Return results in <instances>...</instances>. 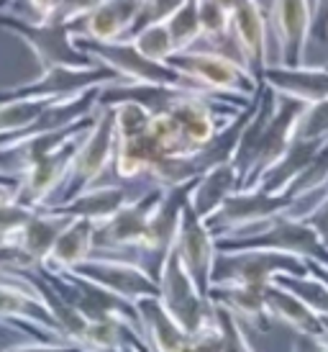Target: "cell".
<instances>
[{
    "label": "cell",
    "instance_id": "obj_8",
    "mask_svg": "<svg viewBox=\"0 0 328 352\" xmlns=\"http://www.w3.org/2000/svg\"><path fill=\"white\" fill-rule=\"evenodd\" d=\"M261 82H267L277 96L295 98L303 103H316L328 98V67H285V65H267L261 72Z\"/></svg>",
    "mask_w": 328,
    "mask_h": 352
},
{
    "label": "cell",
    "instance_id": "obj_9",
    "mask_svg": "<svg viewBox=\"0 0 328 352\" xmlns=\"http://www.w3.org/2000/svg\"><path fill=\"white\" fill-rule=\"evenodd\" d=\"M167 31L172 36L174 52L190 50L200 39V21H198V0H185L180 8H174L167 19Z\"/></svg>",
    "mask_w": 328,
    "mask_h": 352
},
{
    "label": "cell",
    "instance_id": "obj_7",
    "mask_svg": "<svg viewBox=\"0 0 328 352\" xmlns=\"http://www.w3.org/2000/svg\"><path fill=\"white\" fill-rule=\"evenodd\" d=\"M229 29L233 39L239 41L246 65H249L251 78L259 82L267 62V41H270V21L267 8L259 0H242L229 10Z\"/></svg>",
    "mask_w": 328,
    "mask_h": 352
},
{
    "label": "cell",
    "instance_id": "obj_6",
    "mask_svg": "<svg viewBox=\"0 0 328 352\" xmlns=\"http://www.w3.org/2000/svg\"><path fill=\"white\" fill-rule=\"evenodd\" d=\"M141 0H97L93 8L82 10L67 21L69 34L85 36L95 41H118L126 39Z\"/></svg>",
    "mask_w": 328,
    "mask_h": 352
},
{
    "label": "cell",
    "instance_id": "obj_11",
    "mask_svg": "<svg viewBox=\"0 0 328 352\" xmlns=\"http://www.w3.org/2000/svg\"><path fill=\"white\" fill-rule=\"evenodd\" d=\"M128 41H131L144 57L154 59V62H167V57L174 52L172 36H169L164 21H156V23H149L144 29H139Z\"/></svg>",
    "mask_w": 328,
    "mask_h": 352
},
{
    "label": "cell",
    "instance_id": "obj_13",
    "mask_svg": "<svg viewBox=\"0 0 328 352\" xmlns=\"http://www.w3.org/2000/svg\"><path fill=\"white\" fill-rule=\"evenodd\" d=\"M185 0H141L139 6V13H136L134 23H131V31L126 39H131L136 31L149 26V23H156V21H164L174 8H180Z\"/></svg>",
    "mask_w": 328,
    "mask_h": 352
},
{
    "label": "cell",
    "instance_id": "obj_10",
    "mask_svg": "<svg viewBox=\"0 0 328 352\" xmlns=\"http://www.w3.org/2000/svg\"><path fill=\"white\" fill-rule=\"evenodd\" d=\"M51 98H19L0 103V131H16V129L31 126L44 113V108Z\"/></svg>",
    "mask_w": 328,
    "mask_h": 352
},
{
    "label": "cell",
    "instance_id": "obj_2",
    "mask_svg": "<svg viewBox=\"0 0 328 352\" xmlns=\"http://www.w3.org/2000/svg\"><path fill=\"white\" fill-rule=\"evenodd\" d=\"M0 29L16 34L31 47L36 54L41 69L54 67V65H67V67H93L95 59L75 47L72 34H69L67 21H26L16 13H0Z\"/></svg>",
    "mask_w": 328,
    "mask_h": 352
},
{
    "label": "cell",
    "instance_id": "obj_15",
    "mask_svg": "<svg viewBox=\"0 0 328 352\" xmlns=\"http://www.w3.org/2000/svg\"><path fill=\"white\" fill-rule=\"evenodd\" d=\"M313 3V29L310 39L318 36L320 41L328 39V0H310Z\"/></svg>",
    "mask_w": 328,
    "mask_h": 352
},
{
    "label": "cell",
    "instance_id": "obj_4",
    "mask_svg": "<svg viewBox=\"0 0 328 352\" xmlns=\"http://www.w3.org/2000/svg\"><path fill=\"white\" fill-rule=\"evenodd\" d=\"M110 82H124L116 72L106 65H93V67H67V65H54V67L41 69V75L34 82H23L16 88L0 90V103L3 100H19V98H51L65 100L75 98L80 93Z\"/></svg>",
    "mask_w": 328,
    "mask_h": 352
},
{
    "label": "cell",
    "instance_id": "obj_3",
    "mask_svg": "<svg viewBox=\"0 0 328 352\" xmlns=\"http://www.w3.org/2000/svg\"><path fill=\"white\" fill-rule=\"evenodd\" d=\"M167 65L187 75V78L198 80L205 88L218 90V93H233V96H242L249 100L257 96L261 82V80L257 82L246 69L239 67L231 59L221 57L211 50H198V47L172 52L167 57Z\"/></svg>",
    "mask_w": 328,
    "mask_h": 352
},
{
    "label": "cell",
    "instance_id": "obj_5",
    "mask_svg": "<svg viewBox=\"0 0 328 352\" xmlns=\"http://www.w3.org/2000/svg\"><path fill=\"white\" fill-rule=\"evenodd\" d=\"M267 21L272 34L277 36L280 59L277 65L298 67L305 65L313 29V3L310 0H270Z\"/></svg>",
    "mask_w": 328,
    "mask_h": 352
},
{
    "label": "cell",
    "instance_id": "obj_14",
    "mask_svg": "<svg viewBox=\"0 0 328 352\" xmlns=\"http://www.w3.org/2000/svg\"><path fill=\"white\" fill-rule=\"evenodd\" d=\"M31 10L36 13V21H69L72 19V3L69 0H29Z\"/></svg>",
    "mask_w": 328,
    "mask_h": 352
},
{
    "label": "cell",
    "instance_id": "obj_1",
    "mask_svg": "<svg viewBox=\"0 0 328 352\" xmlns=\"http://www.w3.org/2000/svg\"><path fill=\"white\" fill-rule=\"evenodd\" d=\"M75 47L82 50L85 54L106 65L116 72L124 82H149V85H169V88L193 90V93H208L211 88L200 85L198 80L187 78L183 72L169 67L167 62H154V59L144 57L136 50L128 39L118 41H95L85 39V36H75Z\"/></svg>",
    "mask_w": 328,
    "mask_h": 352
},
{
    "label": "cell",
    "instance_id": "obj_16",
    "mask_svg": "<svg viewBox=\"0 0 328 352\" xmlns=\"http://www.w3.org/2000/svg\"><path fill=\"white\" fill-rule=\"evenodd\" d=\"M72 3V16H78V13H82V10L93 8L97 0H69Z\"/></svg>",
    "mask_w": 328,
    "mask_h": 352
},
{
    "label": "cell",
    "instance_id": "obj_12",
    "mask_svg": "<svg viewBox=\"0 0 328 352\" xmlns=\"http://www.w3.org/2000/svg\"><path fill=\"white\" fill-rule=\"evenodd\" d=\"M198 21H200V39H215L229 34V10L215 0H198Z\"/></svg>",
    "mask_w": 328,
    "mask_h": 352
}]
</instances>
